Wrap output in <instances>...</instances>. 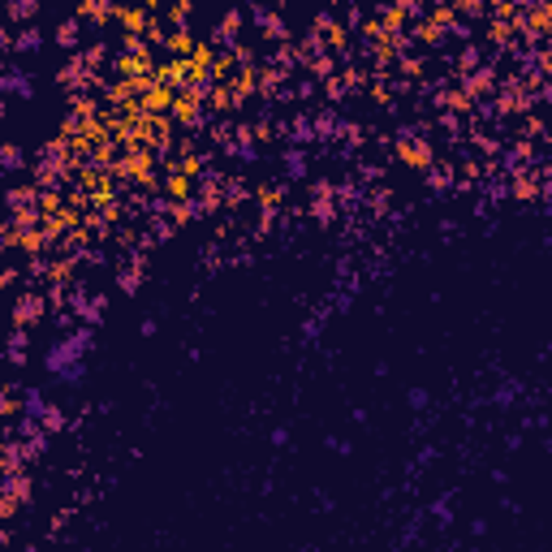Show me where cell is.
Segmentation results:
<instances>
[{
    "label": "cell",
    "mask_w": 552,
    "mask_h": 552,
    "mask_svg": "<svg viewBox=\"0 0 552 552\" xmlns=\"http://www.w3.org/2000/svg\"><path fill=\"white\" fill-rule=\"evenodd\" d=\"M397 156H401L406 164H414V169H431V143L418 139L414 126H401V130H397Z\"/></svg>",
    "instance_id": "obj_1"
},
{
    "label": "cell",
    "mask_w": 552,
    "mask_h": 552,
    "mask_svg": "<svg viewBox=\"0 0 552 552\" xmlns=\"http://www.w3.org/2000/svg\"><path fill=\"white\" fill-rule=\"evenodd\" d=\"M44 311H48V298H44V293H22V298H18V306H14V323L31 328V323H39V319H44Z\"/></svg>",
    "instance_id": "obj_2"
},
{
    "label": "cell",
    "mask_w": 552,
    "mask_h": 552,
    "mask_svg": "<svg viewBox=\"0 0 552 552\" xmlns=\"http://www.w3.org/2000/svg\"><path fill=\"white\" fill-rule=\"evenodd\" d=\"M0 95H35V86H31V78H26V69H0Z\"/></svg>",
    "instance_id": "obj_3"
},
{
    "label": "cell",
    "mask_w": 552,
    "mask_h": 552,
    "mask_svg": "<svg viewBox=\"0 0 552 552\" xmlns=\"http://www.w3.org/2000/svg\"><path fill=\"white\" fill-rule=\"evenodd\" d=\"M255 22L264 26V35H268V39H276V44H281V39H289V26H285V18H281V14H272L268 5H255Z\"/></svg>",
    "instance_id": "obj_4"
},
{
    "label": "cell",
    "mask_w": 552,
    "mask_h": 552,
    "mask_svg": "<svg viewBox=\"0 0 552 552\" xmlns=\"http://www.w3.org/2000/svg\"><path fill=\"white\" fill-rule=\"evenodd\" d=\"M117 5H113V0H82V9H78V18H91L95 26H104L108 22V14H113Z\"/></svg>",
    "instance_id": "obj_5"
},
{
    "label": "cell",
    "mask_w": 552,
    "mask_h": 552,
    "mask_svg": "<svg viewBox=\"0 0 552 552\" xmlns=\"http://www.w3.org/2000/svg\"><path fill=\"white\" fill-rule=\"evenodd\" d=\"M238 26H242V9H229L225 18H220V26H216V39L220 44H238Z\"/></svg>",
    "instance_id": "obj_6"
},
{
    "label": "cell",
    "mask_w": 552,
    "mask_h": 552,
    "mask_svg": "<svg viewBox=\"0 0 552 552\" xmlns=\"http://www.w3.org/2000/svg\"><path fill=\"white\" fill-rule=\"evenodd\" d=\"M78 39H82V18H65V22L56 26V44L74 52V48H78Z\"/></svg>",
    "instance_id": "obj_7"
},
{
    "label": "cell",
    "mask_w": 552,
    "mask_h": 552,
    "mask_svg": "<svg viewBox=\"0 0 552 552\" xmlns=\"http://www.w3.org/2000/svg\"><path fill=\"white\" fill-rule=\"evenodd\" d=\"M39 44H44V35H39V26L31 22V26H22L18 35H14V52H39Z\"/></svg>",
    "instance_id": "obj_8"
},
{
    "label": "cell",
    "mask_w": 552,
    "mask_h": 552,
    "mask_svg": "<svg viewBox=\"0 0 552 552\" xmlns=\"http://www.w3.org/2000/svg\"><path fill=\"white\" fill-rule=\"evenodd\" d=\"M285 130H289V139H293V143H298V147H302V143H311V139H315V130H311V113H298V117H293V121H289V126H285Z\"/></svg>",
    "instance_id": "obj_9"
},
{
    "label": "cell",
    "mask_w": 552,
    "mask_h": 552,
    "mask_svg": "<svg viewBox=\"0 0 552 552\" xmlns=\"http://www.w3.org/2000/svg\"><path fill=\"white\" fill-rule=\"evenodd\" d=\"M26 164V151L18 147V143H0V169H9V173H18Z\"/></svg>",
    "instance_id": "obj_10"
},
{
    "label": "cell",
    "mask_w": 552,
    "mask_h": 552,
    "mask_svg": "<svg viewBox=\"0 0 552 552\" xmlns=\"http://www.w3.org/2000/svg\"><path fill=\"white\" fill-rule=\"evenodd\" d=\"M104 311H108V298H104V293H95V298H86V302L78 306V315H82L86 323H99V319H104Z\"/></svg>",
    "instance_id": "obj_11"
},
{
    "label": "cell",
    "mask_w": 552,
    "mask_h": 552,
    "mask_svg": "<svg viewBox=\"0 0 552 552\" xmlns=\"http://www.w3.org/2000/svg\"><path fill=\"white\" fill-rule=\"evenodd\" d=\"M22 462H26V449H22V445H9L5 453H0V471H5V475H18Z\"/></svg>",
    "instance_id": "obj_12"
},
{
    "label": "cell",
    "mask_w": 552,
    "mask_h": 552,
    "mask_svg": "<svg viewBox=\"0 0 552 552\" xmlns=\"http://www.w3.org/2000/svg\"><path fill=\"white\" fill-rule=\"evenodd\" d=\"M311 130H315V139H333V134H337V113H319V117H311Z\"/></svg>",
    "instance_id": "obj_13"
},
{
    "label": "cell",
    "mask_w": 552,
    "mask_h": 552,
    "mask_svg": "<svg viewBox=\"0 0 552 552\" xmlns=\"http://www.w3.org/2000/svg\"><path fill=\"white\" fill-rule=\"evenodd\" d=\"M333 139H346L350 147L367 143V139H363V126H358V121H337V134H333Z\"/></svg>",
    "instance_id": "obj_14"
},
{
    "label": "cell",
    "mask_w": 552,
    "mask_h": 552,
    "mask_svg": "<svg viewBox=\"0 0 552 552\" xmlns=\"http://www.w3.org/2000/svg\"><path fill=\"white\" fill-rule=\"evenodd\" d=\"M164 190H169L173 199H190V177H186V173H169V177H164Z\"/></svg>",
    "instance_id": "obj_15"
},
{
    "label": "cell",
    "mask_w": 552,
    "mask_h": 552,
    "mask_svg": "<svg viewBox=\"0 0 552 552\" xmlns=\"http://www.w3.org/2000/svg\"><path fill=\"white\" fill-rule=\"evenodd\" d=\"M39 427L52 436V431H61L65 427V410H56V406H44V414H39Z\"/></svg>",
    "instance_id": "obj_16"
},
{
    "label": "cell",
    "mask_w": 552,
    "mask_h": 552,
    "mask_svg": "<svg viewBox=\"0 0 552 552\" xmlns=\"http://www.w3.org/2000/svg\"><path fill=\"white\" fill-rule=\"evenodd\" d=\"M285 169H289V177H306V156H302V147H289V151H285Z\"/></svg>",
    "instance_id": "obj_17"
},
{
    "label": "cell",
    "mask_w": 552,
    "mask_h": 552,
    "mask_svg": "<svg viewBox=\"0 0 552 552\" xmlns=\"http://www.w3.org/2000/svg\"><path fill=\"white\" fill-rule=\"evenodd\" d=\"M113 14H121V22L130 26V35H139V31L147 26V14H143V9H113Z\"/></svg>",
    "instance_id": "obj_18"
},
{
    "label": "cell",
    "mask_w": 552,
    "mask_h": 552,
    "mask_svg": "<svg viewBox=\"0 0 552 552\" xmlns=\"http://www.w3.org/2000/svg\"><path fill=\"white\" fill-rule=\"evenodd\" d=\"M164 44H169V52H190V48H194V35L181 26L177 35H164Z\"/></svg>",
    "instance_id": "obj_19"
},
{
    "label": "cell",
    "mask_w": 552,
    "mask_h": 552,
    "mask_svg": "<svg viewBox=\"0 0 552 552\" xmlns=\"http://www.w3.org/2000/svg\"><path fill=\"white\" fill-rule=\"evenodd\" d=\"M5 488H9V492H14V496H18V501H22V505H26V501H31V479H26V475H22V471H18V475H9V483H5Z\"/></svg>",
    "instance_id": "obj_20"
},
{
    "label": "cell",
    "mask_w": 552,
    "mask_h": 552,
    "mask_svg": "<svg viewBox=\"0 0 552 552\" xmlns=\"http://www.w3.org/2000/svg\"><path fill=\"white\" fill-rule=\"evenodd\" d=\"M471 69H479V48L475 44H466L462 56H458V74H471Z\"/></svg>",
    "instance_id": "obj_21"
},
{
    "label": "cell",
    "mask_w": 552,
    "mask_h": 552,
    "mask_svg": "<svg viewBox=\"0 0 552 552\" xmlns=\"http://www.w3.org/2000/svg\"><path fill=\"white\" fill-rule=\"evenodd\" d=\"M427 186H431V190L453 186V169H427Z\"/></svg>",
    "instance_id": "obj_22"
},
{
    "label": "cell",
    "mask_w": 552,
    "mask_h": 552,
    "mask_svg": "<svg viewBox=\"0 0 552 552\" xmlns=\"http://www.w3.org/2000/svg\"><path fill=\"white\" fill-rule=\"evenodd\" d=\"M18 505H22V501H18L5 483H0V518H14V513H18Z\"/></svg>",
    "instance_id": "obj_23"
},
{
    "label": "cell",
    "mask_w": 552,
    "mask_h": 552,
    "mask_svg": "<svg viewBox=\"0 0 552 552\" xmlns=\"http://www.w3.org/2000/svg\"><path fill=\"white\" fill-rule=\"evenodd\" d=\"M39 0H9V18H35Z\"/></svg>",
    "instance_id": "obj_24"
},
{
    "label": "cell",
    "mask_w": 552,
    "mask_h": 552,
    "mask_svg": "<svg viewBox=\"0 0 552 552\" xmlns=\"http://www.w3.org/2000/svg\"><path fill=\"white\" fill-rule=\"evenodd\" d=\"M44 406H48V401H44V393H39V388H26V414H35V418H39V414H44Z\"/></svg>",
    "instance_id": "obj_25"
},
{
    "label": "cell",
    "mask_w": 552,
    "mask_h": 552,
    "mask_svg": "<svg viewBox=\"0 0 552 552\" xmlns=\"http://www.w3.org/2000/svg\"><path fill=\"white\" fill-rule=\"evenodd\" d=\"M440 126H445L449 134H462V121H458V113H449V108H440Z\"/></svg>",
    "instance_id": "obj_26"
},
{
    "label": "cell",
    "mask_w": 552,
    "mask_h": 552,
    "mask_svg": "<svg viewBox=\"0 0 552 552\" xmlns=\"http://www.w3.org/2000/svg\"><path fill=\"white\" fill-rule=\"evenodd\" d=\"M401 74H406V78H418V74H423V61H418V56H401Z\"/></svg>",
    "instance_id": "obj_27"
},
{
    "label": "cell",
    "mask_w": 552,
    "mask_h": 552,
    "mask_svg": "<svg viewBox=\"0 0 552 552\" xmlns=\"http://www.w3.org/2000/svg\"><path fill=\"white\" fill-rule=\"evenodd\" d=\"M225 190H229V207H238V203H242V199H246V186H242V181H238V177H234V181H229V186H225Z\"/></svg>",
    "instance_id": "obj_28"
},
{
    "label": "cell",
    "mask_w": 552,
    "mask_h": 552,
    "mask_svg": "<svg viewBox=\"0 0 552 552\" xmlns=\"http://www.w3.org/2000/svg\"><path fill=\"white\" fill-rule=\"evenodd\" d=\"M328 82V99H341L346 95V78H323Z\"/></svg>",
    "instance_id": "obj_29"
},
{
    "label": "cell",
    "mask_w": 552,
    "mask_h": 552,
    "mask_svg": "<svg viewBox=\"0 0 552 552\" xmlns=\"http://www.w3.org/2000/svg\"><path fill=\"white\" fill-rule=\"evenodd\" d=\"M0 414H18V401H14L5 388H0Z\"/></svg>",
    "instance_id": "obj_30"
},
{
    "label": "cell",
    "mask_w": 552,
    "mask_h": 552,
    "mask_svg": "<svg viewBox=\"0 0 552 552\" xmlns=\"http://www.w3.org/2000/svg\"><path fill=\"white\" fill-rule=\"evenodd\" d=\"M0 52H14V31L0 26Z\"/></svg>",
    "instance_id": "obj_31"
},
{
    "label": "cell",
    "mask_w": 552,
    "mask_h": 552,
    "mask_svg": "<svg viewBox=\"0 0 552 552\" xmlns=\"http://www.w3.org/2000/svg\"><path fill=\"white\" fill-rule=\"evenodd\" d=\"M315 82H319V78H306V82L298 86V95H302V99H311V95H315Z\"/></svg>",
    "instance_id": "obj_32"
},
{
    "label": "cell",
    "mask_w": 552,
    "mask_h": 552,
    "mask_svg": "<svg viewBox=\"0 0 552 552\" xmlns=\"http://www.w3.org/2000/svg\"><path fill=\"white\" fill-rule=\"evenodd\" d=\"M410 406H427V393L423 388H410Z\"/></svg>",
    "instance_id": "obj_33"
},
{
    "label": "cell",
    "mask_w": 552,
    "mask_h": 552,
    "mask_svg": "<svg viewBox=\"0 0 552 552\" xmlns=\"http://www.w3.org/2000/svg\"><path fill=\"white\" fill-rule=\"evenodd\" d=\"M0 117H5V104H0Z\"/></svg>",
    "instance_id": "obj_34"
},
{
    "label": "cell",
    "mask_w": 552,
    "mask_h": 552,
    "mask_svg": "<svg viewBox=\"0 0 552 552\" xmlns=\"http://www.w3.org/2000/svg\"><path fill=\"white\" fill-rule=\"evenodd\" d=\"M333 5H337V0H333ZM346 5H350V0H346Z\"/></svg>",
    "instance_id": "obj_35"
}]
</instances>
